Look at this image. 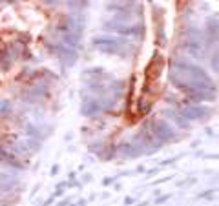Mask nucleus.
<instances>
[{"instance_id":"1","label":"nucleus","mask_w":219,"mask_h":206,"mask_svg":"<svg viewBox=\"0 0 219 206\" xmlns=\"http://www.w3.org/2000/svg\"><path fill=\"white\" fill-rule=\"evenodd\" d=\"M0 164L9 168H20V162L16 159V155L13 151H9L6 146H0Z\"/></svg>"},{"instance_id":"2","label":"nucleus","mask_w":219,"mask_h":206,"mask_svg":"<svg viewBox=\"0 0 219 206\" xmlns=\"http://www.w3.org/2000/svg\"><path fill=\"white\" fill-rule=\"evenodd\" d=\"M11 59L13 55L7 49H0V71H7L11 68Z\"/></svg>"},{"instance_id":"3","label":"nucleus","mask_w":219,"mask_h":206,"mask_svg":"<svg viewBox=\"0 0 219 206\" xmlns=\"http://www.w3.org/2000/svg\"><path fill=\"white\" fill-rule=\"evenodd\" d=\"M11 111V102L9 101H0V117H4Z\"/></svg>"},{"instance_id":"4","label":"nucleus","mask_w":219,"mask_h":206,"mask_svg":"<svg viewBox=\"0 0 219 206\" xmlns=\"http://www.w3.org/2000/svg\"><path fill=\"white\" fill-rule=\"evenodd\" d=\"M11 186H13V183H0V199L11 192Z\"/></svg>"}]
</instances>
